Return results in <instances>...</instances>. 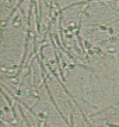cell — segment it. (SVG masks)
Listing matches in <instances>:
<instances>
[{
    "mask_svg": "<svg viewBox=\"0 0 119 127\" xmlns=\"http://www.w3.org/2000/svg\"><path fill=\"white\" fill-rule=\"evenodd\" d=\"M23 1H24V0H19V2H18V4H17V6H16V7H14V8L12 10V12H11V13H10V16L7 17V18H6L5 20H2V22H4V23H5V22H8V20L11 19V17L13 16V13H14V12H16V11H17V8H18V7H19V6H20V4H22Z\"/></svg>",
    "mask_w": 119,
    "mask_h": 127,
    "instance_id": "obj_1",
    "label": "cell"
},
{
    "mask_svg": "<svg viewBox=\"0 0 119 127\" xmlns=\"http://www.w3.org/2000/svg\"><path fill=\"white\" fill-rule=\"evenodd\" d=\"M2 96H4V97H5V99H6V101L8 102V105L11 106V107H13V106H14V105H13V103H12V101H11V100L8 99V97H7V95H5V93H4V92H2Z\"/></svg>",
    "mask_w": 119,
    "mask_h": 127,
    "instance_id": "obj_2",
    "label": "cell"
}]
</instances>
